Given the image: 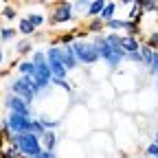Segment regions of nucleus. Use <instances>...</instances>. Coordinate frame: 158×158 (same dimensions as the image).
<instances>
[{"label":"nucleus","instance_id":"2eb2a0df","mask_svg":"<svg viewBox=\"0 0 158 158\" xmlns=\"http://www.w3.org/2000/svg\"><path fill=\"white\" fill-rule=\"evenodd\" d=\"M106 27H108L112 33H116V31H123V29H125V20H116V18H112L110 22H106Z\"/></svg>","mask_w":158,"mask_h":158},{"label":"nucleus","instance_id":"412c9836","mask_svg":"<svg viewBox=\"0 0 158 158\" xmlns=\"http://www.w3.org/2000/svg\"><path fill=\"white\" fill-rule=\"evenodd\" d=\"M141 11H145V13H156V11H158V2H156V0L141 2Z\"/></svg>","mask_w":158,"mask_h":158},{"label":"nucleus","instance_id":"f257e3e1","mask_svg":"<svg viewBox=\"0 0 158 158\" xmlns=\"http://www.w3.org/2000/svg\"><path fill=\"white\" fill-rule=\"evenodd\" d=\"M11 145L20 152V156H22V158H33V156H37V154L44 152V149H42V143H40V138L33 136L31 132H27V134H13V136H11Z\"/></svg>","mask_w":158,"mask_h":158},{"label":"nucleus","instance_id":"0eeeda50","mask_svg":"<svg viewBox=\"0 0 158 158\" xmlns=\"http://www.w3.org/2000/svg\"><path fill=\"white\" fill-rule=\"evenodd\" d=\"M138 53L143 55V66H147V70L154 73V66H156V62H158V53L152 51V48L145 46V44H141V51H138Z\"/></svg>","mask_w":158,"mask_h":158},{"label":"nucleus","instance_id":"cd10ccee","mask_svg":"<svg viewBox=\"0 0 158 158\" xmlns=\"http://www.w3.org/2000/svg\"><path fill=\"white\" fill-rule=\"evenodd\" d=\"M145 156H149V158H158V145H156V143H149L147 149H145Z\"/></svg>","mask_w":158,"mask_h":158},{"label":"nucleus","instance_id":"7c9ffc66","mask_svg":"<svg viewBox=\"0 0 158 158\" xmlns=\"http://www.w3.org/2000/svg\"><path fill=\"white\" fill-rule=\"evenodd\" d=\"M33 158H57V156H55V152H42V154L33 156Z\"/></svg>","mask_w":158,"mask_h":158},{"label":"nucleus","instance_id":"9d476101","mask_svg":"<svg viewBox=\"0 0 158 158\" xmlns=\"http://www.w3.org/2000/svg\"><path fill=\"white\" fill-rule=\"evenodd\" d=\"M62 48H64V66H66V70H75L79 64H77V57H75V53H73V46L66 44V46H62Z\"/></svg>","mask_w":158,"mask_h":158},{"label":"nucleus","instance_id":"ddd939ff","mask_svg":"<svg viewBox=\"0 0 158 158\" xmlns=\"http://www.w3.org/2000/svg\"><path fill=\"white\" fill-rule=\"evenodd\" d=\"M103 7H106V0H92V2L88 5V9H86V13L88 15H101V11H103Z\"/></svg>","mask_w":158,"mask_h":158},{"label":"nucleus","instance_id":"f3484780","mask_svg":"<svg viewBox=\"0 0 158 158\" xmlns=\"http://www.w3.org/2000/svg\"><path fill=\"white\" fill-rule=\"evenodd\" d=\"M44 132H46V130H44V125L40 123L37 118H33V123H31V134H33V136H37V138H42V136H44Z\"/></svg>","mask_w":158,"mask_h":158},{"label":"nucleus","instance_id":"39448f33","mask_svg":"<svg viewBox=\"0 0 158 158\" xmlns=\"http://www.w3.org/2000/svg\"><path fill=\"white\" fill-rule=\"evenodd\" d=\"M5 106H7V110H9V112H15V114H24V116H33V112H31V106L24 101V99L15 97V94H7V97H5Z\"/></svg>","mask_w":158,"mask_h":158},{"label":"nucleus","instance_id":"5701e85b","mask_svg":"<svg viewBox=\"0 0 158 158\" xmlns=\"http://www.w3.org/2000/svg\"><path fill=\"white\" fill-rule=\"evenodd\" d=\"M33 46H31V42L29 40H22V42H18V46H15V51L20 53V55H24V53H29Z\"/></svg>","mask_w":158,"mask_h":158},{"label":"nucleus","instance_id":"6e6552de","mask_svg":"<svg viewBox=\"0 0 158 158\" xmlns=\"http://www.w3.org/2000/svg\"><path fill=\"white\" fill-rule=\"evenodd\" d=\"M40 143H42V149H44V152H55V145H57V132H55V130H46L44 136L40 138Z\"/></svg>","mask_w":158,"mask_h":158},{"label":"nucleus","instance_id":"dca6fc26","mask_svg":"<svg viewBox=\"0 0 158 158\" xmlns=\"http://www.w3.org/2000/svg\"><path fill=\"white\" fill-rule=\"evenodd\" d=\"M106 42H108L110 46H116V48H121L123 35H118V33H108V35H106Z\"/></svg>","mask_w":158,"mask_h":158},{"label":"nucleus","instance_id":"b1692460","mask_svg":"<svg viewBox=\"0 0 158 158\" xmlns=\"http://www.w3.org/2000/svg\"><path fill=\"white\" fill-rule=\"evenodd\" d=\"M13 35H15V29H9V27H2V29H0V40H2V42L11 40Z\"/></svg>","mask_w":158,"mask_h":158},{"label":"nucleus","instance_id":"6ab92c4d","mask_svg":"<svg viewBox=\"0 0 158 158\" xmlns=\"http://www.w3.org/2000/svg\"><path fill=\"white\" fill-rule=\"evenodd\" d=\"M145 46H149L152 51H156V53H158V31L147 35V42H145Z\"/></svg>","mask_w":158,"mask_h":158},{"label":"nucleus","instance_id":"4468645a","mask_svg":"<svg viewBox=\"0 0 158 158\" xmlns=\"http://www.w3.org/2000/svg\"><path fill=\"white\" fill-rule=\"evenodd\" d=\"M18 31L22 33V35H31V33L35 31V27H33V22H31L29 18H22V20H20V27H18Z\"/></svg>","mask_w":158,"mask_h":158},{"label":"nucleus","instance_id":"4be33fe9","mask_svg":"<svg viewBox=\"0 0 158 158\" xmlns=\"http://www.w3.org/2000/svg\"><path fill=\"white\" fill-rule=\"evenodd\" d=\"M0 156H2V158H22V156H20V152H18L13 145H9L7 149H2V152H0Z\"/></svg>","mask_w":158,"mask_h":158},{"label":"nucleus","instance_id":"bb28decb","mask_svg":"<svg viewBox=\"0 0 158 158\" xmlns=\"http://www.w3.org/2000/svg\"><path fill=\"white\" fill-rule=\"evenodd\" d=\"M33 64H46V53L44 51H35L33 53Z\"/></svg>","mask_w":158,"mask_h":158},{"label":"nucleus","instance_id":"20e7f679","mask_svg":"<svg viewBox=\"0 0 158 158\" xmlns=\"http://www.w3.org/2000/svg\"><path fill=\"white\" fill-rule=\"evenodd\" d=\"M31 123H33V116L15 114V112H9L7 118H5V125L9 127L11 134H27V132H31Z\"/></svg>","mask_w":158,"mask_h":158},{"label":"nucleus","instance_id":"c85d7f7f","mask_svg":"<svg viewBox=\"0 0 158 158\" xmlns=\"http://www.w3.org/2000/svg\"><path fill=\"white\" fill-rule=\"evenodd\" d=\"M51 84L57 86V88H64V90H70V88H73V86L66 81V79H51Z\"/></svg>","mask_w":158,"mask_h":158},{"label":"nucleus","instance_id":"f03ea898","mask_svg":"<svg viewBox=\"0 0 158 158\" xmlns=\"http://www.w3.org/2000/svg\"><path fill=\"white\" fill-rule=\"evenodd\" d=\"M9 90H11V94H15V97H20V99H24V101L31 106L33 103V99L42 92L40 90V86L35 84V79L33 77H15L13 81L9 84Z\"/></svg>","mask_w":158,"mask_h":158},{"label":"nucleus","instance_id":"2f4dec72","mask_svg":"<svg viewBox=\"0 0 158 158\" xmlns=\"http://www.w3.org/2000/svg\"><path fill=\"white\" fill-rule=\"evenodd\" d=\"M154 75H158V62H156V66H154Z\"/></svg>","mask_w":158,"mask_h":158},{"label":"nucleus","instance_id":"f704fd0d","mask_svg":"<svg viewBox=\"0 0 158 158\" xmlns=\"http://www.w3.org/2000/svg\"><path fill=\"white\" fill-rule=\"evenodd\" d=\"M156 86H158V79H156Z\"/></svg>","mask_w":158,"mask_h":158},{"label":"nucleus","instance_id":"9b49d317","mask_svg":"<svg viewBox=\"0 0 158 158\" xmlns=\"http://www.w3.org/2000/svg\"><path fill=\"white\" fill-rule=\"evenodd\" d=\"M18 70L22 77H33L35 73V64H33V59H24V62H20L18 64Z\"/></svg>","mask_w":158,"mask_h":158},{"label":"nucleus","instance_id":"c9c22d12","mask_svg":"<svg viewBox=\"0 0 158 158\" xmlns=\"http://www.w3.org/2000/svg\"><path fill=\"white\" fill-rule=\"evenodd\" d=\"M145 158H149V156H145Z\"/></svg>","mask_w":158,"mask_h":158},{"label":"nucleus","instance_id":"a211bd4d","mask_svg":"<svg viewBox=\"0 0 158 158\" xmlns=\"http://www.w3.org/2000/svg\"><path fill=\"white\" fill-rule=\"evenodd\" d=\"M103 27H106V22H103V20H101V18H94L92 22L88 24V31H92V33H97V35H99V31H101Z\"/></svg>","mask_w":158,"mask_h":158},{"label":"nucleus","instance_id":"7ed1b4c3","mask_svg":"<svg viewBox=\"0 0 158 158\" xmlns=\"http://www.w3.org/2000/svg\"><path fill=\"white\" fill-rule=\"evenodd\" d=\"M70 46H73V53L77 57V64L92 66V64H97L99 59H101L99 57V51L94 48V44L90 42V40H75Z\"/></svg>","mask_w":158,"mask_h":158},{"label":"nucleus","instance_id":"c756f323","mask_svg":"<svg viewBox=\"0 0 158 158\" xmlns=\"http://www.w3.org/2000/svg\"><path fill=\"white\" fill-rule=\"evenodd\" d=\"M125 59H130V62H136V64H143V55H141V53H127Z\"/></svg>","mask_w":158,"mask_h":158},{"label":"nucleus","instance_id":"423d86ee","mask_svg":"<svg viewBox=\"0 0 158 158\" xmlns=\"http://www.w3.org/2000/svg\"><path fill=\"white\" fill-rule=\"evenodd\" d=\"M70 20H73V2H57L53 9L51 24H62V22H70Z\"/></svg>","mask_w":158,"mask_h":158},{"label":"nucleus","instance_id":"1a4fd4ad","mask_svg":"<svg viewBox=\"0 0 158 158\" xmlns=\"http://www.w3.org/2000/svg\"><path fill=\"white\" fill-rule=\"evenodd\" d=\"M121 48L125 51V55H127V53H138V51H141V42H138L136 37H132V35H123Z\"/></svg>","mask_w":158,"mask_h":158},{"label":"nucleus","instance_id":"a878e982","mask_svg":"<svg viewBox=\"0 0 158 158\" xmlns=\"http://www.w3.org/2000/svg\"><path fill=\"white\" fill-rule=\"evenodd\" d=\"M18 15V11H15V7H11V5H7L5 9H2V18H7V20H13Z\"/></svg>","mask_w":158,"mask_h":158},{"label":"nucleus","instance_id":"aec40b11","mask_svg":"<svg viewBox=\"0 0 158 158\" xmlns=\"http://www.w3.org/2000/svg\"><path fill=\"white\" fill-rule=\"evenodd\" d=\"M37 121H40V123H42V125H44V130H55V127L59 125V121H53V118H46L44 114H42V116H40V118H37Z\"/></svg>","mask_w":158,"mask_h":158},{"label":"nucleus","instance_id":"f8f14e48","mask_svg":"<svg viewBox=\"0 0 158 158\" xmlns=\"http://www.w3.org/2000/svg\"><path fill=\"white\" fill-rule=\"evenodd\" d=\"M116 9H118V5L116 2H106V7H103V11H101V18L103 22H110V20L114 18V13H116Z\"/></svg>","mask_w":158,"mask_h":158},{"label":"nucleus","instance_id":"473e14b6","mask_svg":"<svg viewBox=\"0 0 158 158\" xmlns=\"http://www.w3.org/2000/svg\"><path fill=\"white\" fill-rule=\"evenodd\" d=\"M154 143H156V145H158V132H156V138H154Z\"/></svg>","mask_w":158,"mask_h":158},{"label":"nucleus","instance_id":"72a5a7b5","mask_svg":"<svg viewBox=\"0 0 158 158\" xmlns=\"http://www.w3.org/2000/svg\"><path fill=\"white\" fill-rule=\"evenodd\" d=\"M0 64H2V48H0Z\"/></svg>","mask_w":158,"mask_h":158},{"label":"nucleus","instance_id":"393cba45","mask_svg":"<svg viewBox=\"0 0 158 158\" xmlns=\"http://www.w3.org/2000/svg\"><path fill=\"white\" fill-rule=\"evenodd\" d=\"M27 18L33 22V27H42L44 24V15H40V13H29Z\"/></svg>","mask_w":158,"mask_h":158}]
</instances>
